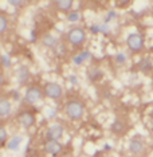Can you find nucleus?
<instances>
[{"instance_id":"nucleus-26","label":"nucleus","mask_w":153,"mask_h":157,"mask_svg":"<svg viewBox=\"0 0 153 157\" xmlns=\"http://www.w3.org/2000/svg\"><path fill=\"white\" fill-rule=\"evenodd\" d=\"M70 81H71V83H73V85H77V82H78V78H75L74 75H71V77H70Z\"/></svg>"},{"instance_id":"nucleus-15","label":"nucleus","mask_w":153,"mask_h":157,"mask_svg":"<svg viewBox=\"0 0 153 157\" xmlns=\"http://www.w3.org/2000/svg\"><path fill=\"white\" fill-rule=\"evenodd\" d=\"M90 56H91V54H90L89 51H83V52H81V54H78L77 56H74V58H73V62L75 63V65H82L85 60L89 59Z\"/></svg>"},{"instance_id":"nucleus-14","label":"nucleus","mask_w":153,"mask_h":157,"mask_svg":"<svg viewBox=\"0 0 153 157\" xmlns=\"http://www.w3.org/2000/svg\"><path fill=\"white\" fill-rule=\"evenodd\" d=\"M138 69L141 71H144V73H148V71H151L153 69V65L148 58H142L140 62H138Z\"/></svg>"},{"instance_id":"nucleus-28","label":"nucleus","mask_w":153,"mask_h":157,"mask_svg":"<svg viewBox=\"0 0 153 157\" xmlns=\"http://www.w3.org/2000/svg\"><path fill=\"white\" fill-rule=\"evenodd\" d=\"M110 149H112V146L110 145H105V151H110Z\"/></svg>"},{"instance_id":"nucleus-29","label":"nucleus","mask_w":153,"mask_h":157,"mask_svg":"<svg viewBox=\"0 0 153 157\" xmlns=\"http://www.w3.org/2000/svg\"><path fill=\"white\" fill-rule=\"evenodd\" d=\"M151 122H152V125H153V110H152V114H151Z\"/></svg>"},{"instance_id":"nucleus-20","label":"nucleus","mask_w":153,"mask_h":157,"mask_svg":"<svg viewBox=\"0 0 153 157\" xmlns=\"http://www.w3.org/2000/svg\"><path fill=\"white\" fill-rule=\"evenodd\" d=\"M7 141V130L0 126V144H4Z\"/></svg>"},{"instance_id":"nucleus-13","label":"nucleus","mask_w":153,"mask_h":157,"mask_svg":"<svg viewBox=\"0 0 153 157\" xmlns=\"http://www.w3.org/2000/svg\"><path fill=\"white\" fill-rule=\"evenodd\" d=\"M110 129H112L113 133H116V134H121V133H124V130H125V124H124L122 121L117 120V121H114V122L112 124Z\"/></svg>"},{"instance_id":"nucleus-17","label":"nucleus","mask_w":153,"mask_h":157,"mask_svg":"<svg viewBox=\"0 0 153 157\" xmlns=\"http://www.w3.org/2000/svg\"><path fill=\"white\" fill-rule=\"evenodd\" d=\"M30 78V71H28L27 67H20L19 74H17V79H19L20 83H26Z\"/></svg>"},{"instance_id":"nucleus-10","label":"nucleus","mask_w":153,"mask_h":157,"mask_svg":"<svg viewBox=\"0 0 153 157\" xmlns=\"http://www.w3.org/2000/svg\"><path fill=\"white\" fill-rule=\"evenodd\" d=\"M87 77H89V79L90 81L97 82L99 79H102L104 73H102V70L98 69V67H90V69L87 70Z\"/></svg>"},{"instance_id":"nucleus-23","label":"nucleus","mask_w":153,"mask_h":157,"mask_svg":"<svg viewBox=\"0 0 153 157\" xmlns=\"http://www.w3.org/2000/svg\"><path fill=\"white\" fill-rule=\"evenodd\" d=\"M10 4L15 6V7H23V6H26L27 3L26 2H17V0H10Z\"/></svg>"},{"instance_id":"nucleus-31","label":"nucleus","mask_w":153,"mask_h":157,"mask_svg":"<svg viewBox=\"0 0 153 157\" xmlns=\"http://www.w3.org/2000/svg\"><path fill=\"white\" fill-rule=\"evenodd\" d=\"M0 157H2V156H0Z\"/></svg>"},{"instance_id":"nucleus-25","label":"nucleus","mask_w":153,"mask_h":157,"mask_svg":"<svg viewBox=\"0 0 153 157\" xmlns=\"http://www.w3.org/2000/svg\"><path fill=\"white\" fill-rule=\"evenodd\" d=\"M113 17H116V12L114 11H110L108 13V16H106V22H109V20H112Z\"/></svg>"},{"instance_id":"nucleus-12","label":"nucleus","mask_w":153,"mask_h":157,"mask_svg":"<svg viewBox=\"0 0 153 157\" xmlns=\"http://www.w3.org/2000/svg\"><path fill=\"white\" fill-rule=\"evenodd\" d=\"M56 38L55 36H52V35H50V34H46L43 38H42V44L44 46V47H48V48H52V47H55L56 46Z\"/></svg>"},{"instance_id":"nucleus-19","label":"nucleus","mask_w":153,"mask_h":157,"mask_svg":"<svg viewBox=\"0 0 153 157\" xmlns=\"http://www.w3.org/2000/svg\"><path fill=\"white\" fill-rule=\"evenodd\" d=\"M8 28V19L4 13H0V34H4Z\"/></svg>"},{"instance_id":"nucleus-18","label":"nucleus","mask_w":153,"mask_h":157,"mask_svg":"<svg viewBox=\"0 0 153 157\" xmlns=\"http://www.w3.org/2000/svg\"><path fill=\"white\" fill-rule=\"evenodd\" d=\"M20 144H22V138H20L19 136H16V137H12L11 140L8 141L7 146H8V149H11V151H17Z\"/></svg>"},{"instance_id":"nucleus-5","label":"nucleus","mask_w":153,"mask_h":157,"mask_svg":"<svg viewBox=\"0 0 153 157\" xmlns=\"http://www.w3.org/2000/svg\"><path fill=\"white\" fill-rule=\"evenodd\" d=\"M42 95H43V93H42V90L38 86H31V87H28L26 90V94H24V101L28 102V103H31V105H34V103H36L38 101H40Z\"/></svg>"},{"instance_id":"nucleus-21","label":"nucleus","mask_w":153,"mask_h":157,"mask_svg":"<svg viewBox=\"0 0 153 157\" xmlns=\"http://www.w3.org/2000/svg\"><path fill=\"white\" fill-rule=\"evenodd\" d=\"M67 19H69V22H77V20H79V13L78 12H71V13H69Z\"/></svg>"},{"instance_id":"nucleus-27","label":"nucleus","mask_w":153,"mask_h":157,"mask_svg":"<svg viewBox=\"0 0 153 157\" xmlns=\"http://www.w3.org/2000/svg\"><path fill=\"white\" fill-rule=\"evenodd\" d=\"M129 4V2H118L117 3V6H128Z\"/></svg>"},{"instance_id":"nucleus-3","label":"nucleus","mask_w":153,"mask_h":157,"mask_svg":"<svg viewBox=\"0 0 153 157\" xmlns=\"http://www.w3.org/2000/svg\"><path fill=\"white\" fill-rule=\"evenodd\" d=\"M126 44L132 51H141L144 48V38L140 34H130L126 39Z\"/></svg>"},{"instance_id":"nucleus-22","label":"nucleus","mask_w":153,"mask_h":157,"mask_svg":"<svg viewBox=\"0 0 153 157\" xmlns=\"http://www.w3.org/2000/svg\"><path fill=\"white\" fill-rule=\"evenodd\" d=\"M0 62H2L6 67H10V65H11V60H10V58L7 55H2V56H0Z\"/></svg>"},{"instance_id":"nucleus-24","label":"nucleus","mask_w":153,"mask_h":157,"mask_svg":"<svg viewBox=\"0 0 153 157\" xmlns=\"http://www.w3.org/2000/svg\"><path fill=\"white\" fill-rule=\"evenodd\" d=\"M116 60H117L118 63H124V62L126 60V56L124 55V54H118V55L116 56Z\"/></svg>"},{"instance_id":"nucleus-9","label":"nucleus","mask_w":153,"mask_h":157,"mask_svg":"<svg viewBox=\"0 0 153 157\" xmlns=\"http://www.w3.org/2000/svg\"><path fill=\"white\" fill-rule=\"evenodd\" d=\"M19 122L23 125L24 128H31L35 124V117L33 113L30 112H24L19 116Z\"/></svg>"},{"instance_id":"nucleus-8","label":"nucleus","mask_w":153,"mask_h":157,"mask_svg":"<svg viewBox=\"0 0 153 157\" xmlns=\"http://www.w3.org/2000/svg\"><path fill=\"white\" fill-rule=\"evenodd\" d=\"M63 136V126L60 124H54L47 129L46 137L47 140H58Z\"/></svg>"},{"instance_id":"nucleus-4","label":"nucleus","mask_w":153,"mask_h":157,"mask_svg":"<svg viewBox=\"0 0 153 157\" xmlns=\"http://www.w3.org/2000/svg\"><path fill=\"white\" fill-rule=\"evenodd\" d=\"M145 149V141L141 136H134L129 141V152L132 155H141Z\"/></svg>"},{"instance_id":"nucleus-7","label":"nucleus","mask_w":153,"mask_h":157,"mask_svg":"<svg viewBox=\"0 0 153 157\" xmlns=\"http://www.w3.org/2000/svg\"><path fill=\"white\" fill-rule=\"evenodd\" d=\"M63 146L58 140H47L44 142V151L52 156H56L62 152Z\"/></svg>"},{"instance_id":"nucleus-11","label":"nucleus","mask_w":153,"mask_h":157,"mask_svg":"<svg viewBox=\"0 0 153 157\" xmlns=\"http://www.w3.org/2000/svg\"><path fill=\"white\" fill-rule=\"evenodd\" d=\"M11 113V102L6 98H0V117L8 116Z\"/></svg>"},{"instance_id":"nucleus-6","label":"nucleus","mask_w":153,"mask_h":157,"mask_svg":"<svg viewBox=\"0 0 153 157\" xmlns=\"http://www.w3.org/2000/svg\"><path fill=\"white\" fill-rule=\"evenodd\" d=\"M44 94L51 99H59L63 94V90L58 83H47L44 87Z\"/></svg>"},{"instance_id":"nucleus-1","label":"nucleus","mask_w":153,"mask_h":157,"mask_svg":"<svg viewBox=\"0 0 153 157\" xmlns=\"http://www.w3.org/2000/svg\"><path fill=\"white\" fill-rule=\"evenodd\" d=\"M66 114L70 117L71 120H81L83 116L85 108H83V103L77 101V99H73V101H69L66 103Z\"/></svg>"},{"instance_id":"nucleus-2","label":"nucleus","mask_w":153,"mask_h":157,"mask_svg":"<svg viewBox=\"0 0 153 157\" xmlns=\"http://www.w3.org/2000/svg\"><path fill=\"white\" fill-rule=\"evenodd\" d=\"M85 39H86V35H85V31L82 28L77 27V28H71L69 31V42L73 46H81L83 44Z\"/></svg>"},{"instance_id":"nucleus-16","label":"nucleus","mask_w":153,"mask_h":157,"mask_svg":"<svg viewBox=\"0 0 153 157\" xmlns=\"http://www.w3.org/2000/svg\"><path fill=\"white\" fill-rule=\"evenodd\" d=\"M55 6L58 7L59 11H69L73 7V2L71 0H59V2L55 3Z\"/></svg>"},{"instance_id":"nucleus-30","label":"nucleus","mask_w":153,"mask_h":157,"mask_svg":"<svg viewBox=\"0 0 153 157\" xmlns=\"http://www.w3.org/2000/svg\"><path fill=\"white\" fill-rule=\"evenodd\" d=\"M2 82H3V77H2V73H0V85H2Z\"/></svg>"}]
</instances>
